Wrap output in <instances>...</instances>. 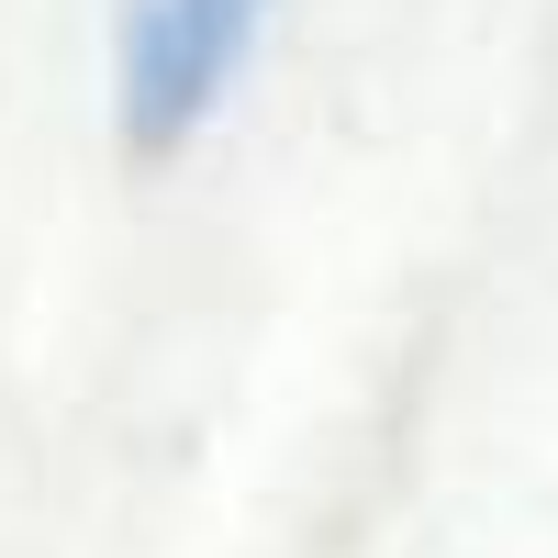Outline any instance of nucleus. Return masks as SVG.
I'll list each match as a JSON object with an SVG mask.
<instances>
[{"label": "nucleus", "instance_id": "nucleus-1", "mask_svg": "<svg viewBox=\"0 0 558 558\" xmlns=\"http://www.w3.org/2000/svg\"><path fill=\"white\" fill-rule=\"evenodd\" d=\"M257 12L268 0H134V23H123V123H134V146H179L223 101V78L257 45Z\"/></svg>", "mask_w": 558, "mask_h": 558}]
</instances>
